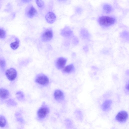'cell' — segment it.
<instances>
[{
    "mask_svg": "<svg viewBox=\"0 0 129 129\" xmlns=\"http://www.w3.org/2000/svg\"><path fill=\"white\" fill-rule=\"evenodd\" d=\"M99 21L101 25L107 26L114 24L115 22V19L111 17L103 16L99 18Z\"/></svg>",
    "mask_w": 129,
    "mask_h": 129,
    "instance_id": "cell-1",
    "label": "cell"
},
{
    "mask_svg": "<svg viewBox=\"0 0 129 129\" xmlns=\"http://www.w3.org/2000/svg\"><path fill=\"white\" fill-rule=\"evenodd\" d=\"M53 37L52 30L51 28H49L44 29L42 32L41 35V41L44 42L50 41Z\"/></svg>",
    "mask_w": 129,
    "mask_h": 129,
    "instance_id": "cell-2",
    "label": "cell"
},
{
    "mask_svg": "<svg viewBox=\"0 0 129 129\" xmlns=\"http://www.w3.org/2000/svg\"><path fill=\"white\" fill-rule=\"evenodd\" d=\"M26 14L29 18H32L37 16L38 12L37 10L31 5H28L26 9Z\"/></svg>",
    "mask_w": 129,
    "mask_h": 129,
    "instance_id": "cell-3",
    "label": "cell"
},
{
    "mask_svg": "<svg viewBox=\"0 0 129 129\" xmlns=\"http://www.w3.org/2000/svg\"><path fill=\"white\" fill-rule=\"evenodd\" d=\"M36 82L42 85H46L49 82V80L48 77L43 74H40L38 76L36 79Z\"/></svg>",
    "mask_w": 129,
    "mask_h": 129,
    "instance_id": "cell-4",
    "label": "cell"
},
{
    "mask_svg": "<svg viewBox=\"0 0 129 129\" xmlns=\"http://www.w3.org/2000/svg\"><path fill=\"white\" fill-rule=\"evenodd\" d=\"M5 74L8 79L12 81L14 80L17 76L16 71L13 68H10L7 70Z\"/></svg>",
    "mask_w": 129,
    "mask_h": 129,
    "instance_id": "cell-5",
    "label": "cell"
},
{
    "mask_svg": "<svg viewBox=\"0 0 129 129\" xmlns=\"http://www.w3.org/2000/svg\"><path fill=\"white\" fill-rule=\"evenodd\" d=\"M128 115L126 112L122 111L119 112L116 117L117 120L120 122H124L127 120Z\"/></svg>",
    "mask_w": 129,
    "mask_h": 129,
    "instance_id": "cell-6",
    "label": "cell"
},
{
    "mask_svg": "<svg viewBox=\"0 0 129 129\" xmlns=\"http://www.w3.org/2000/svg\"><path fill=\"white\" fill-rule=\"evenodd\" d=\"M60 34L64 37L69 38L72 35L73 32L69 27L66 26L61 30Z\"/></svg>",
    "mask_w": 129,
    "mask_h": 129,
    "instance_id": "cell-7",
    "label": "cell"
},
{
    "mask_svg": "<svg viewBox=\"0 0 129 129\" xmlns=\"http://www.w3.org/2000/svg\"><path fill=\"white\" fill-rule=\"evenodd\" d=\"M56 16L54 13L52 12L47 13L45 16V18L47 22L50 24L53 23L56 19Z\"/></svg>",
    "mask_w": 129,
    "mask_h": 129,
    "instance_id": "cell-8",
    "label": "cell"
},
{
    "mask_svg": "<svg viewBox=\"0 0 129 129\" xmlns=\"http://www.w3.org/2000/svg\"><path fill=\"white\" fill-rule=\"evenodd\" d=\"M67 59L63 57H60L58 59L56 62V66L58 69H63L66 63Z\"/></svg>",
    "mask_w": 129,
    "mask_h": 129,
    "instance_id": "cell-9",
    "label": "cell"
},
{
    "mask_svg": "<svg viewBox=\"0 0 129 129\" xmlns=\"http://www.w3.org/2000/svg\"><path fill=\"white\" fill-rule=\"evenodd\" d=\"M54 95L55 99L58 101L62 100L64 98L63 93L59 90H55L54 92Z\"/></svg>",
    "mask_w": 129,
    "mask_h": 129,
    "instance_id": "cell-10",
    "label": "cell"
},
{
    "mask_svg": "<svg viewBox=\"0 0 129 129\" xmlns=\"http://www.w3.org/2000/svg\"><path fill=\"white\" fill-rule=\"evenodd\" d=\"M49 112L48 109L46 107H43L40 108L38 112V115L40 118L45 117Z\"/></svg>",
    "mask_w": 129,
    "mask_h": 129,
    "instance_id": "cell-11",
    "label": "cell"
},
{
    "mask_svg": "<svg viewBox=\"0 0 129 129\" xmlns=\"http://www.w3.org/2000/svg\"><path fill=\"white\" fill-rule=\"evenodd\" d=\"M112 103V101L107 100L105 101L102 106V110L104 111H107L110 108Z\"/></svg>",
    "mask_w": 129,
    "mask_h": 129,
    "instance_id": "cell-12",
    "label": "cell"
},
{
    "mask_svg": "<svg viewBox=\"0 0 129 129\" xmlns=\"http://www.w3.org/2000/svg\"><path fill=\"white\" fill-rule=\"evenodd\" d=\"M9 95V93L8 90L2 88L0 89V97L2 99H6L7 98Z\"/></svg>",
    "mask_w": 129,
    "mask_h": 129,
    "instance_id": "cell-13",
    "label": "cell"
},
{
    "mask_svg": "<svg viewBox=\"0 0 129 129\" xmlns=\"http://www.w3.org/2000/svg\"><path fill=\"white\" fill-rule=\"evenodd\" d=\"M74 70V66L72 64L68 65L63 69V71L65 73H69L73 72Z\"/></svg>",
    "mask_w": 129,
    "mask_h": 129,
    "instance_id": "cell-14",
    "label": "cell"
},
{
    "mask_svg": "<svg viewBox=\"0 0 129 129\" xmlns=\"http://www.w3.org/2000/svg\"><path fill=\"white\" fill-rule=\"evenodd\" d=\"M16 39L15 41L11 43L10 44V47L13 50L16 49L19 46V40L18 39Z\"/></svg>",
    "mask_w": 129,
    "mask_h": 129,
    "instance_id": "cell-15",
    "label": "cell"
},
{
    "mask_svg": "<svg viewBox=\"0 0 129 129\" xmlns=\"http://www.w3.org/2000/svg\"><path fill=\"white\" fill-rule=\"evenodd\" d=\"M6 119L5 117L3 116L0 115V126L4 127L6 124Z\"/></svg>",
    "mask_w": 129,
    "mask_h": 129,
    "instance_id": "cell-16",
    "label": "cell"
},
{
    "mask_svg": "<svg viewBox=\"0 0 129 129\" xmlns=\"http://www.w3.org/2000/svg\"><path fill=\"white\" fill-rule=\"evenodd\" d=\"M103 9L107 13L110 12L112 10V7L108 4L104 5L103 6Z\"/></svg>",
    "mask_w": 129,
    "mask_h": 129,
    "instance_id": "cell-17",
    "label": "cell"
},
{
    "mask_svg": "<svg viewBox=\"0 0 129 129\" xmlns=\"http://www.w3.org/2000/svg\"><path fill=\"white\" fill-rule=\"evenodd\" d=\"M6 36V32L3 29L0 28V39H4Z\"/></svg>",
    "mask_w": 129,
    "mask_h": 129,
    "instance_id": "cell-18",
    "label": "cell"
},
{
    "mask_svg": "<svg viewBox=\"0 0 129 129\" xmlns=\"http://www.w3.org/2000/svg\"><path fill=\"white\" fill-rule=\"evenodd\" d=\"M36 2L37 6L39 7L42 8L44 6V3L42 0H36Z\"/></svg>",
    "mask_w": 129,
    "mask_h": 129,
    "instance_id": "cell-19",
    "label": "cell"
},
{
    "mask_svg": "<svg viewBox=\"0 0 129 129\" xmlns=\"http://www.w3.org/2000/svg\"><path fill=\"white\" fill-rule=\"evenodd\" d=\"M6 64L5 61L3 59H0V66L2 68H4Z\"/></svg>",
    "mask_w": 129,
    "mask_h": 129,
    "instance_id": "cell-20",
    "label": "cell"
},
{
    "mask_svg": "<svg viewBox=\"0 0 129 129\" xmlns=\"http://www.w3.org/2000/svg\"><path fill=\"white\" fill-rule=\"evenodd\" d=\"M128 86H129V83L128 82L126 84L125 86V89L127 90L128 91Z\"/></svg>",
    "mask_w": 129,
    "mask_h": 129,
    "instance_id": "cell-21",
    "label": "cell"
},
{
    "mask_svg": "<svg viewBox=\"0 0 129 129\" xmlns=\"http://www.w3.org/2000/svg\"><path fill=\"white\" fill-rule=\"evenodd\" d=\"M31 1L30 0H24L23 1L25 2H29Z\"/></svg>",
    "mask_w": 129,
    "mask_h": 129,
    "instance_id": "cell-22",
    "label": "cell"
}]
</instances>
